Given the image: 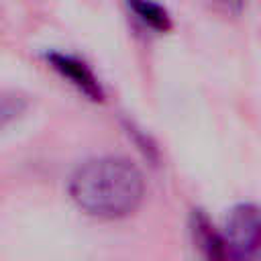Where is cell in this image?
I'll return each instance as SVG.
<instances>
[{
  "label": "cell",
  "instance_id": "obj_1",
  "mask_svg": "<svg viewBox=\"0 0 261 261\" xmlns=\"http://www.w3.org/2000/svg\"><path fill=\"white\" fill-rule=\"evenodd\" d=\"M71 202L98 220H120L135 214L147 192L137 163L122 155H102L75 167L67 186Z\"/></svg>",
  "mask_w": 261,
  "mask_h": 261
},
{
  "label": "cell",
  "instance_id": "obj_2",
  "mask_svg": "<svg viewBox=\"0 0 261 261\" xmlns=\"http://www.w3.org/2000/svg\"><path fill=\"white\" fill-rule=\"evenodd\" d=\"M230 261H261V206L255 202L234 204L222 226Z\"/></svg>",
  "mask_w": 261,
  "mask_h": 261
},
{
  "label": "cell",
  "instance_id": "obj_3",
  "mask_svg": "<svg viewBox=\"0 0 261 261\" xmlns=\"http://www.w3.org/2000/svg\"><path fill=\"white\" fill-rule=\"evenodd\" d=\"M45 61L61 80H65L71 88H75L86 100L96 104H102L106 100V92L100 77L82 57L65 51H47Z\"/></svg>",
  "mask_w": 261,
  "mask_h": 261
},
{
  "label": "cell",
  "instance_id": "obj_4",
  "mask_svg": "<svg viewBox=\"0 0 261 261\" xmlns=\"http://www.w3.org/2000/svg\"><path fill=\"white\" fill-rule=\"evenodd\" d=\"M188 230L202 261H230L222 230L210 220V216L204 210L194 208L190 212Z\"/></svg>",
  "mask_w": 261,
  "mask_h": 261
},
{
  "label": "cell",
  "instance_id": "obj_5",
  "mask_svg": "<svg viewBox=\"0 0 261 261\" xmlns=\"http://www.w3.org/2000/svg\"><path fill=\"white\" fill-rule=\"evenodd\" d=\"M130 12L151 31L155 33H167L173 29V20L169 10L159 4L157 0H126Z\"/></svg>",
  "mask_w": 261,
  "mask_h": 261
},
{
  "label": "cell",
  "instance_id": "obj_6",
  "mask_svg": "<svg viewBox=\"0 0 261 261\" xmlns=\"http://www.w3.org/2000/svg\"><path fill=\"white\" fill-rule=\"evenodd\" d=\"M230 14H241L247 6V0H218Z\"/></svg>",
  "mask_w": 261,
  "mask_h": 261
}]
</instances>
